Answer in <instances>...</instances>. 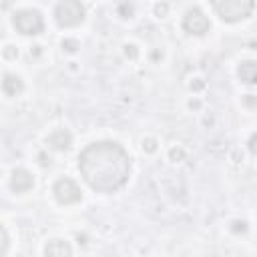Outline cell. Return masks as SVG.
<instances>
[{"mask_svg": "<svg viewBox=\"0 0 257 257\" xmlns=\"http://www.w3.org/2000/svg\"><path fill=\"white\" fill-rule=\"evenodd\" d=\"M78 169L84 181L96 191L118 189L131 171V161L124 149L116 143H94L78 157Z\"/></svg>", "mask_w": 257, "mask_h": 257, "instance_id": "6da1fadb", "label": "cell"}, {"mask_svg": "<svg viewBox=\"0 0 257 257\" xmlns=\"http://www.w3.org/2000/svg\"><path fill=\"white\" fill-rule=\"evenodd\" d=\"M217 14L227 22L243 20L253 10V0H211Z\"/></svg>", "mask_w": 257, "mask_h": 257, "instance_id": "7a4b0ae2", "label": "cell"}, {"mask_svg": "<svg viewBox=\"0 0 257 257\" xmlns=\"http://www.w3.org/2000/svg\"><path fill=\"white\" fill-rule=\"evenodd\" d=\"M84 20V6L78 0H62L56 6V22L60 26H78Z\"/></svg>", "mask_w": 257, "mask_h": 257, "instance_id": "3957f363", "label": "cell"}, {"mask_svg": "<svg viewBox=\"0 0 257 257\" xmlns=\"http://www.w3.org/2000/svg\"><path fill=\"white\" fill-rule=\"evenodd\" d=\"M14 26L22 34H38L44 26L40 12L36 10H20L14 14Z\"/></svg>", "mask_w": 257, "mask_h": 257, "instance_id": "277c9868", "label": "cell"}, {"mask_svg": "<svg viewBox=\"0 0 257 257\" xmlns=\"http://www.w3.org/2000/svg\"><path fill=\"white\" fill-rule=\"evenodd\" d=\"M54 197L58 199V203L62 205H70V203H76L80 199V191L76 187L74 181L70 179H58L56 185H54Z\"/></svg>", "mask_w": 257, "mask_h": 257, "instance_id": "5b68a950", "label": "cell"}, {"mask_svg": "<svg viewBox=\"0 0 257 257\" xmlns=\"http://www.w3.org/2000/svg\"><path fill=\"white\" fill-rule=\"evenodd\" d=\"M209 18L199 10V8H193L185 14V20H183V28L191 34H205L209 30Z\"/></svg>", "mask_w": 257, "mask_h": 257, "instance_id": "8992f818", "label": "cell"}, {"mask_svg": "<svg viewBox=\"0 0 257 257\" xmlns=\"http://www.w3.org/2000/svg\"><path fill=\"white\" fill-rule=\"evenodd\" d=\"M32 185H34V179H32V175H30L28 171L16 169V171L12 173V189H14L16 193H24V191H28Z\"/></svg>", "mask_w": 257, "mask_h": 257, "instance_id": "52a82bcc", "label": "cell"}, {"mask_svg": "<svg viewBox=\"0 0 257 257\" xmlns=\"http://www.w3.org/2000/svg\"><path fill=\"white\" fill-rule=\"evenodd\" d=\"M239 78L247 84H255L257 82V62L255 60H247L239 66Z\"/></svg>", "mask_w": 257, "mask_h": 257, "instance_id": "ba28073f", "label": "cell"}, {"mask_svg": "<svg viewBox=\"0 0 257 257\" xmlns=\"http://www.w3.org/2000/svg\"><path fill=\"white\" fill-rule=\"evenodd\" d=\"M2 90H4L6 96H16V94L22 90V82H20V78L14 76V74H6L4 80H2Z\"/></svg>", "mask_w": 257, "mask_h": 257, "instance_id": "9c48e42d", "label": "cell"}, {"mask_svg": "<svg viewBox=\"0 0 257 257\" xmlns=\"http://www.w3.org/2000/svg\"><path fill=\"white\" fill-rule=\"evenodd\" d=\"M48 143H50V147H54L56 151H64V149L70 147V135H68L66 131H56V133H52V135L48 137Z\"/></svg>", "mask_w": 257, "mask_h": 257, "instance_id": "30bf717a", "label": "cell"}, {"mask_svg": "<svg viewBox=\"0 0 257 257\" xmlns=\"http://www.w3.org/2000/svg\"><path fill=\"white\" fill-rule=\"evenodd\" d=\"M48 255H68L70 253V247L64 243V241H58V239H54V241H50L48 245H46V249H44Z\"/></svg>", "mask_w": 257, "mask_h": 257, "instance_id": "8fae6325", "label": "cell"}, {"mask_svg": "<svg viewBox=\"0 0 257 257\" xmlns=\"http://www.w3.org/2000/svg\"><path fill=\"white\" fill-rule=\"evenodd\" d=\"M64 46H66V50H70V52H72V50H76V48H74V46H76V42H72V40L62 42V48H64Z\"/></svg>", "mask_w": 257, "mask_h": 257, "instance_id": "7c38bea8", "label": "cell"}, {"mask_svg": "<svg viewBox=\"0 0 257 257\" xmlns=\"http://www.w3.org/2000/svg\"><path fill=\"white\" fill-rule=\"evenodd\" d=\"M143 149H147V151H149V153H153V151H155V149H157V147H155V141H153V139H149V141H147V147H145V145H143Z\"/></svg>", "mask_w": 257, "mask_h": 257, "instance_id": "4fadbf2b", "label": "cell"}, {"mask_svg": "<svg viewBox=\"0 0 257 257\" xmlns=\"http://www.w3.org/2000/svg\"><path fill=\"white\" fill-rule=\"evenodd\" d=\"M171 159H183V151L181 149H173L171 151Z\"/></svg>", "mask_w": 257, "mask_h": 257, "instance_id": "5bb4252c", "label": "cell"}, {"mask_svg": "<svg viewBox=\"0 0 257 257\" xmlns=\"http://www.w3.org/2000/svg\"><path fill=\"white\" fill-rule=\"evenodd\" d=\"M155 10H157V14H161V16H163V14H165V12H167V6H165V4H163V6H157V8H155Z\"/></svg>", "mask_w": 257, "mask_h": 257, "instance_id": "9a60e30c", "label": "cell"}]
</instances>
